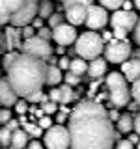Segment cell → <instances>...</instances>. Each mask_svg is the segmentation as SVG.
<instances>
[{"label":"cell","mask_w":140,"mask_h":149,"mask_svg":"<svg viewBox=\"0 0 140 149\" xmlns=\"http://www.w3.org/2000/svg\"><path fill=\"white\" fill-rule=\"evenodd\" d=\"M69 149H112L116 143V130L105 106L97 101L84 99L69 116Z\"/></svg>","instance_id":"cell-1"},{"label":"cell","mask_w":140,"mask_h":149,"mask_svg":"<svg viewBox=\"0 0 140 149\" xmlns=\"http://www.w3.org/2000/svg\"><path fill=\"white\" fill-rule=\"evenodd\" d=\"M47 69L49 63L45 60L30 54H21L17 62L8 69L6 78L19 97L28 99L30 95L41 91V88L47 84Z\"/></svg>","instance_id":"cell-2"},{"label":"cell","mask_w":140,"mask_h":149,"mask_svg":"<svg viewBox=\"0 0 140 149\" xmlns=\"http://www.w3.org/2000/svg\"><path fill=\"white\" fill-rule=\"evenodd\" d=\"M105 39H103V36H99L97 32H82L80 36H78L77 43H75V52L78 54V58L82 60H93L101 58V54L105 52Z\"/></svg>","instance_id":"cell-3"},{"label":"cell","mask_w":140,"mask_h":149,"mask_svg":"<svg viewBox=\"0 0 140 149\" xmlns=\"http://www.w3.org/2000/svg\"><path fill=\"white\" fill-rule=\"evenodd\" d=\"M106 90L108 99L114 106H129L131 104V90L127 88V78L121 74V71H112L106 77Z\"/></svg>","instance_id":"cell-4"},{"label":"cell","mask_w":140,"mask_h":149,"mask_svg":"<svg viewBox=\"0 0 140 149\" xmlns=\"http://www.w3.org/2000/svg\"><path fill=\"white\" fill-rule=\"evenodd\" d=\"M43 146L47 149H67L71 147V134L64 125H54L43 136Z\"/></svg>","instance_id":"cell-5"},{"label":"cell","mask_w":140,"mask_h":149,"mask_svg":"<svg viewBox=\"0 0 140 149\" xmlns=\"http://www.w3.org/2000/svg\"><path fill=\"white\" fill-rule=\"evenodd\" d=\"M21 50H22V54L36 56V58L45 60V62H49V60L52 58V47H50V43L45 41V39H41L39 36L22 41V49Z\"/></svg>","instance_id":"cell-6"},{"label":"cell","mask_w":140,"mask_h":149,"mask_svg":"<svg viewBox=\"0 0 140 149\" xmlns=\"http://www.w3.org/2000/svg\"><path fill=\"white\" fill-rule=\"evenodd\" d=\"M131 43L129 41H110L106 43L105 47V60L106 62H112V63H125L131 56Z\"/></svg>","instance_id":"cell-7"},{"label":"cell","mask_w":140,"mask_h":149,"mask_svg":"<svg viewBox=\"0 0 140 149\" xmlns=\"http://www.w3.org/2000/svg\"><path fill=\"white\" fill-rule=\"evenodd\" d=\"M37 11H39V2H37V0H26L24 6L11 17V22H9V24L15 26V28H24V26L30 24V22H34Z\"/></svg>","instance_id":"cell-8"},{"label":"cell","mask_w":140,"mask_h":149,"mask_svg":"<svg viewBox=\"0 0 140 149\" xmlns=\"http://www.w3.org/2000/svg\"><path fill=\"white\" fill-rule=\"evenodd\" d=\"M138 15L134 11H125V9H118V11L112 13L110 17V22H112V28H121V30H134L138 24Z\"/></svg>","instance_id":"cell-9"},{"label":"cell","mask_w":140,"mask_h":149,"mask_svg":"<svg viewBox=\"0 0 140 149\" xmlns=\"http://www.w3.org/2000/svg\"><path fill=\"white\" fill-rule=\"evenodd\" d=\"M110 21L108 13H106V8L97 6V4H92L88 8V19H86V26L90 30H101V28L106 26V22Z\"/></svg>","instance_id":"cell-10"},{"label":"cell","mask_w":140,"mask_h":149,"mask_svg":"<svg viewBox=\"0 0 140 149\" xmlns=\"http://www.w3.org/2000/svg\"><path fill=\"white\" fill-rule=\"evenodd\" d=\"M52 32H54L52 39L58 45H62V47H67V45H71V43H77V39H78L77 28H75L73 24H69V22H64L62 26L54 28Z\"/></svg>","instance_id":"cell-11"},{"label":"cell","mask_w":140,"mask_h":149,"mask_svg":"<svg viewBox=\"0 0 140 149\" xmlns=\"http://www.w3.org/2000/svg\"><path fill=\"white\" fill-rule=\"evenodd\" d=\"M26 0H0V22L8 24L11 22V17L24 6Z\"/></svg>","instance_id":"cell-12"},{"label":"cell","mask_w":140,"mask_h":149,"mask_svg":"<svg viewBox=\"0 0 140 149\" xmlns=\"http://www.w3.org/2000/svg\"><path fill=\"white\" fill-rule=\"evenodd\" d=\"M75 91L71 86H67V84H62V86L58 88H50L49 91V99L54 101V102H62V104H67V102H71L75 99Z\"/></svg>","instance_id":"cell-13"},{"label":"cell","mask_w":140,"mask_h":149,"mask_svg":"<svg viewBox=\"0 0 140 149\" xmlns=\"http://www.w3.org/2000/svg\"><path fill=\"white\" fill-rule=\"evenodd\" d=\"M19 101H21V99H19V95L15 93V90L11 88V84L8 82V78L4 77L2 80H0V102H2V106H4V108H8V106L17 104Z\"/></svg>","instance_id":"cell-14"},{"label":"cell","mask_w":140,"mask_h":149,"mask_svg":"<svg viewBox=\"0 0 140 149\" xmlns=\"http://www.w3.org/2000/svg\"><path fill=\"white\" fill-rule=\"evenodd\" d=\"M65 19H67L69 24L77 26V24H86V19H88V8L86 6H80V4H77V6H71L65 9Z\"/></svg>","instance_id":"cell-15"},{"label":"cell","mask_w":140,"mask_h":149,"mask_svg":"<svg viewBox=\"0 0 140 149\" xmlns=\"http://www.w3.org/2000/svg\"><path fill=\"white\" fill-rule=\"evenodd\" d=\"M121 74H123L127 80L131 82H136L140 80V60L138 58H131L125 63H121Z\"/></svg>","instance_id":"cell-16"},{"label":"cell","mask_w":140,"mask_h":149,"mask_svg":"<svg viewBox=\"0 0 140 149\" xmlns=\"http://www.w3.org/2000/svg\"><path fill=\"white\" fill-rule=\"evenodd\" d=\"M105 73H106V60L105 58H97L88 63V77L93 78V80H99Z\"/></svg>","instance_id":"cell-17"},{"label":"cell","mask_w":140,"mask_h":149,"mask_svg":"<svg viewBox=\"0 0 140 149\" xmlns=\"http://www.w3.org/2000/svg\"><path fill=\"white\" fill-rule=\"evenodd\" d=\"M62 78H64L62 69L58 65H49V69H47V86H50V88L58 86L62 82Z\"/></svg>","instance_id":"cell-18"},{"label":"cell","mask_w":140,"mask_h":149,"mask_svg":"<svg viewBox=\"0 0 140 149\" xmlns=\"http://www.w3.org/2000/svg\"><path fill=\"white\" fill-rule=\"evenodd\" d=\"M134 130V116L131 114H121V118L118 121V132H131Z\"/></svg>","instance_id":"cell-19"},{"label":"cell","mask_w":140,"mask_h":149,"mask_svg":"<svg viewBox=\"0 0 140 149\" xmlns=\"http://www.w3.org/2000/svg\"><path fill=\"white\" fill-rule=\"evenodd\" d=\"M54 13L56 11H54V2H52V0H41V2H39V11H37V17L47 19V21H49Z\"/></svg>","instance_id":"cell-20"},{"label":"cell","mask_w":140,"mask_h":149,"mask_svg":"<svg viewBox=\"0 0 140 149\" xmlns=\"http://www.w3.org/2000/svg\"><path fill=\"white\" fill-rule=\"evenodd\" d=\"M71 73H75L77 77H82L84 73H88V63H86V60H82V58H75L73 62H71V69H69Z\"/></svg>","instance_id":"cell-21"},{"label":"cell","mask_w":140,"mask_h":149,"mask_svg":"<svg viewBox=\"0 0 140 149\" xmlns=\"http://www.w3.org/2000/svg\"><path fill=\"white\" fill-rule=\"evenodd\" d=\"M11 138H13V132L8 127H2V130H0V146H2V149L11 147Z\"/></svg>","instance_id":"cell-22"},{"label":"cell","mask_w":140,"mask_h":149,"mask_svg":"<svg viewBox=\"0 0 140 149\" xmlns=\"http://www.w3.org/2000/svg\"><path fill=\"white\" fill-rule=\"evenodd\" d=\"M22 129L28 132V136L30 138H36V136H45V132H43V129L39 127V125H34V123H24L22 125Z\"/></svg>","instance_id":"cell-23"},{"label":"cell","mask_w":140,"mask_h":149,"mask_svg":"<svg viewBox=\"0 0 140 149\" xmlns=\"http://www.w3.org/2000/svg\"><path fill=\"white\" fill-rule=\"evenodd\" d=\"M123 4H125V0H99V6L112 9V11H118L120 8H123Z\"/></svg>","instance_id":"cell-24"},{"label":"cell","mask_w":140,"mask_h":149,"mask_svg":"<svg viewBox=\"0 0 140 149\" xmlns=\"http://www.w3.org/2000/svg\"><path fill=\"white\" fill-rule=\"evenodd\" d=\"M19 56H21L19 52H8V54H4V63H2V65H4V69H6V71H8V69L17 62Z\"/></svg>","instance_id":"cell-25"},{"label":"cell","mask_w":140,"mask_h":149,"mask_svg":"<svg viewBox=\"0 0 140 149\" xmlns=\"http://www.w3.org/2000/svg\"><path fill=\"white\" fill-rule=\"evenodd\" d=\"M64 19H65V15H62V13H54V15L49 19V28H52V30H54V28L62 26L64 22H65Z\"/></svg>","instance_id":"cell-26"},{"label":"cell","mask_w":140,"mask_h":149,"mask_svg":"<svg viewBox=\"0 0 140 149\" xmlns=\"http://www.w3.org/2000/svg\"><path fill=\"white\" fill-rule=\"evenodd\" d=\"M41 110L45 112V116H50V114H54L56 110H58V102H54V101H47L41 104Z\"/></svg>","instance_id":"cell-27"},{"label":"cell","mask_w":140,"mask_h":149,"mask_svg":"<svg viewBox=\"0 0 140 149\" xmlns=\"http://www.w3.org/2000/svg\"><path fill=\"white\" fill-rule=\"evenodd\" d=\"M77 4H80V6H86V8L92 6L90 0H64L62 6H64V9H67V8H71V6H77Z\"/></svg>","instance_id":"cell-28"},{"label":"cell","mask_w":140,"mask_h":149,"mask_svg":"<svg viewBox=\"0 0 140 149\" xmlns=\"http://www.w3.org/2000/svg\"><path fill=\"white\" fill-rule=\"evenodd\" d=\"M64 80H65V84H67V86H77L78 82H80V77H77V74L75 73H71V71H67L65 73V77H64Z\"/></svg>","instance_id":"cell-29"},{"label":"cell","mask_w":140,"mask_h":149,"mask_svg":"<svg viewBox=\"0 0 140 149\" xmlns=\"http://www.w3.org/2000/svg\"><path fill=\"white\" fill-rule=\"evenodd\" d=\"M37 125H39V127L43 129L45 132H47L49 129H52V127H54V125H52V119H50V116H43L41 119H37Z\"/></svg>","instance_id":"cell-30"},{"label":"cell","mask_w":140,"mask_h":149,"mask_svg":"<svg viewBox=\"0 0 140 149\" xmlns=\"http://www.w3.org/2000/svg\"><path fill=\"white\" fill-rule=\"evenodd\" d=\"M9 121H11V112H9V108H2L0 110V123H2V127H6Z\"/></svg>","instance_id":"cell-31"},{"label":"cell","mask_w":140,"mask_h":149,"mask_svg":"<svg viewBox=\"0 0 140 149\" xmlns=\"http://www.w3.org/2000/svg\"><path fill=\"white\" fill-rule=\"evenodd\" d=\"M37 36L41 37V39H45V41H49L50 37L54 36V32H52V28H47V26H43L41 30H37Z\"/></svg>","instance_id":"cell-32"},{"label":"cell","mask_w":140,"mask_h":149,"mask_svg":"<svg viewBox=\"0 0 140 149\" xmlns=\"http://www.w3.org/2000/svg\"><path fill=\"white\" fill-rule=\"evenodd\" d=\"M15 110H17V114H21V116L26 114V112L30 110V108H28V101H26V99H21V101L15 104Z\"/></svg>","instance_id":"cell-33"},{"label":"cell","mask_w":140,"mask_h":149,"mask_svg":"<svg viewBox=\"0 0 140 149\" xmlns=\"http://www.w3.org/2000/svg\"><path fill=\"white\" fill-rule=\"evenodd\" d=\"M131 95H133L134 102H138L140 104V80H136L133 84V88H131Z\"/></svg>","instance_id":"cell-34"},{"label":"cell","mask_w":140,"mask_h":149,"mask_svg":"<svg viewBox=\"0 0 140 149\" xmlns=\"http://www.w3.org/2000/svg\"><path fill=\"white\" fill-rule=\"evenodd\" d=\"M71 62H73V60H69L67 56H62L60 62H58V67L62 69V71H69V69H71Z\"/></svg>","instance_id":"cell-35"},{"label":"cell","mask_w":140,"mask_h":149,"mask_svg":"<svg viewBox=\"0 0 140 149\" xmlns=\"http://www.w3.org/2000/svg\"><path fill=\"white\" fill-rule=\"evenodd\" d=\"M22 37H24V41H26V39H32V37H36V28L30 26V24L24 26V28H22Z\"/></svg>","instance_id":"cell-36"},{"label":"cell","mask_w":140,"mask_h":149,"mask_svg":"<svg viewBox=\"0 0 140 149\" xmlns=\"http://www.w3.org/2000/svg\"><path fill=\"white\" fill-rule=\"evenodd\" d=\"M116 149H136V146L131 143L129 140H120V142H116Z\"/></svg>","instance_id":"cell-37"},{"label":"cell","mask_w":140,"mask_h":149,"mask_svg":"<svg viewBox=\"0 0 140 149\" xmlns=\"http://www.w3.org/2000/svg\"><path fill=\"white\" fill-rule=\"evenodd\" d=\"M133 39H134V43H136V45L140 47V19H138V24H136V28L133 30Z\"/></svg>","instance_id":"cell-38"},{"label":"cell","mask_w":140,"mask_h":149,"mask_svg":"<svg viewBox=\"0 0 140 149\" xmlns=\"http://www.w3.org/2000/svg\"><path fill=\"white\" fill-rule=\"evenodd\" d=\"M134 132L140 136V112L134 114Z\"/></svg>","instance_id":"cell-39"},{"label":"cell","mask_w":140,"mask_h":149,"mask_svg":"<svg viewBox=\"0 0 140 149\" xmlns=\"http://www.w3.org/2000/svg\"><path fill=\"white\" fill-rule=\"evenodd\" d=\"M6 127H8L9 130H11V132H15V130H19V121H15V119H11V121H9V123L6 125Z\"/></svg>","instance_id":"cell-40"},{"label":"cell","mask_w":140,"mask_h":149,"mask_svg":"<svg viewBox=\"0 0 140 149\" xmlns=\"http://www.w3.org/2000/svg\"><path fill=\"white\" fill-rule=\"evenodd\" d=\"M108 118H110V121H116V123H118L120 118H121V114H118L116 110H110V112H108Z\"/></svg>","instance_id":"cell-41"},{"label":"cell","mask_w":140,"mask_h":149,"mask_svg":"<svg viewBox=\"0 0 140 149\" xmlns=\"http://www.w3.org/2000/svg\"><path fill=\"white\" fill-rule=\"evenodd\" d=\"M127 140H129V142H131V143H134V146H138V143H140V136H138V134H136V132H133V134H129V138H127Z\"/></svg>","instance_id":"cell-42"},{"label":"cell","mask_w":140,"mask_h":149,"mask_svg":"<svg viewBox=\"0 0 140 149\" xmlns=\"http://www.w3.org/2000/svg\"><path fill=\"white\" fill-rule=\"evenodd\" d=\"M32 26H34L36 30H41V28H43V21H41V17H36L34 22H32Z\"/></svg>","instance_id":"cell-43"},{"label":"cell","mask_w":140,"mask_h":149,"mask_svg":"<svg viewBox=\"0 0 140 149\" xmlns=\"http://www.w3.org/2000/svg\"><path fill=\"white\" fill-rule=\"evenodd\" d=\"M26 149H43V146H41V143L37 142V140H34V142L28 143V147H26Z\"/></svg>","instance_id":"cell-44"},{"label":"cell","mask_w":140,"mask_h":149,"mask_svg":"<svg viewBox=\"0 0 140 149\" xmlns=\"http://www.w3.org/2000/svg\"><path fill=\"white\" fill-rule=\"evenodd\" d=\"M133 6H134V2L125 0V4H123V8H121V9H125V11H133Z\"/></svg>","instance_id":"cell-45"},{"label":"cell","mask_w":140,"mask_h":149,"mask_svg":"<svg viewBox=\"0 0 140 149\" xmlns=\"http://www.w3.org/2000/svg\"><path fill=\"white\" fill-rule=\"evenodd\" d=\"M65 118H67V114H64V112H60V114L56 116V121H58V125H62L64 121H65Z\"/></svg>","instance_id":"cell-46"},{"label":"cell","mask_w":140,"mask_h":149,"mask_svg":"<svg viewBox=\"0 0 140 149\" xmlns=\"http://www.w3.org/2000/svg\"><path fill=\"white\" fill-rule=\"evenodd\" d=\"M56 52H58V54H64V52H65V47L58 45V47H56Z\"/></svg>","instance_id":"cell-47"},{"label":"cell","mask_w":140,"mask_h":149,"mask_svg":"<svg viewBox=\"0 0 140 149\" xmlns=\"http://www.w3.org/2000/svg\"><path fill=\"white\" fill-rule=\"evenodd\" d=\"M129 108H131V110H138V108H140V104H138V102H131Z\"/></svg>","instance_id":"cell-48"},{"label":"cell","mask_w":140,"mask_h":149,"mask_svg":"<svg viewBox=\"0 0 140 149\" xmlns=\"http://www.w3.org/2000/svg\"><path fill=\"white\" fill-rule=\"evenodd\" d=\"M133 2H134V6H136V8L140 9V0H133Z\"/></svg>","instance_id":"cell-49"},{"label":"cell","mask_w":140,"mask_h":149,"mask_svg":"<svg viewBox=\"0 0 140 149\" xmlns=\"http://www.w3.org/2000/svg\"><path fill=\"white\" fill-rule=\"evenodd\" d=\"M134 58H138V60H140V50H136V52H134Z\"/></svg>","instance_id":"cell-50"},{"label":"cell","mask_w":140,"mask_h":149,"mask_svg":"<svg viewBox=\"0 0 140 149\" xmlns=\"http://www.w3.org/2000/svg\"><path fill=\"white\" fill-rule=\"evenodd\" d=\"M136 149H140V143H138V146H136Z\"/></svg>","instance_id":"cell-51"},{"label":"cell","mask_w":140,"mask_h":149,"mask_svg":"<svg viewBox=\"0 0 140 149\" xmlns=\"http://www.w3.org/2000/svg\"><path fill=\"white\" fill-rule=\"evenodd\" d=\"M60 2H64V0H60Z\"/></svg>","instance_id":"cell-52"},{"label":"cell","mask_w":140,"mask_h":149,"mask_svg":"<svg viewBox=\"0 0 140 149\" xmlns=\"http://www.w3.org/2000/svg\"><path fill=\"white\" fill-rule=\"evenodd\" d=\"M90 2H93V0H90Z\"/></svg>","instance_id":"cell-53"}]
</instances>
